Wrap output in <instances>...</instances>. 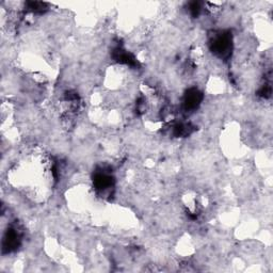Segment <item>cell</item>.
<instances>
[{"label":"cell","instance_id":"6da1fadb","mask_svg":"<svg viewBox=\"0 0 273 273\" xmlns=\"http://www.w3.org/2000/svg\"><path fill=\"white\" fill-rule=\"evenodd\" d=\"M232 35L230 32H221L214 35L211 42V50L217 56L221 58H226L230 56L232 51Z\"/></svg>","mask_w":273,"mask_h":273},{"label":"cell","instance_id":"7a4b0ae2","mask_svg":"<svg viewBox=\"0 0 273 273\" xmlns=\"http://www.w3.org/2000/svg\"><path fill=\"white\" fill-rule=\"evenodd\" d=\"M94 186L99 191L105 192L113 187V177L106 172L96 173L94 177Z\"/></svg>","mask_w":273,"mask_h":273},{"label":"cell","instance_id":"3957f363","mask_svg":"<svg viewBox=\"0 0 273 273\" xmlns=\"http://www.w3.org/2000/svg\"><path fill=\"white\" fill-rule=\"evenodd\" d=\"M202 93L197 89H191L187 92L184 99V106L186 110H193L198 108V106L202 102Z\"/></svg>","mask_w":273,"mask_h":273},{"label":"cell","instance_id":"277c9868","mask_svg":"<svg viewBox=\"0 0 273 273\" xmlns=\"http://www.w3.org/2000/svg\"><path fill=\"white\" fill-rule=\"evenodd\" d=\"M19 240H21V235L17 232L16 229H10L8 232H6L5 236L3 238V248L13 250L17 248V245L19 244Z\"/></svg>","mask_w":273,"mask_h":273},{"label":"cell","instance_id":"5b68a950","mask_svg":"<svg viewBox=\"0 0 273 273\" xmlns=\"http://www.w3.org/2000/svg\"><path fill=\"white\" fill-rule=\"evenodd\" d=\"M201 9H202V6H201L200 2L194 1V2H191L189 4V11H190V13L192 14V16H194V17L198 16L200 14Z\"/></svg>","mask_w":273,"mask_h":273}]
</instances>
